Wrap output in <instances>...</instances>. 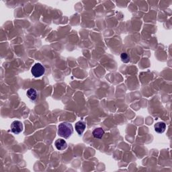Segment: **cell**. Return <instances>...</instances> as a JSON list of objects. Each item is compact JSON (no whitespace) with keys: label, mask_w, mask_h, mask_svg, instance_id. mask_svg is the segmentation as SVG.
<instances>
[{"label":"cell","mask_w":172,"mask_h":172,"mask_svg":"<svg viewBox=\"0 0 172 172\" xmlns=\"http://www.w3.org/2000/svg\"><path fill=\"white\" fill-rule=\"evenodd\" d=\"M155 131L157 133H163L166 129V124L163 122H159L155 124Z\"/></svg>","instance_id":"obj_6"},{"label":"cell","mask_w":172,"mask_h":172,"mask_svg":"<svg viewBox=\"0 0 172 172\" xmlns=\"http://www.w3.org/2000/svg\"><path fill=\"white\" fill-rule=\"evenodd\" d=\"M86 124H85V123L83 121L78 122V123L75 124V126L77 133H78L79 135H81V134H83V131H85V129H86Z\"/></svg>","instance_id":"obj_5"},{"label":"cell","mask_w":172,"mask_h":172,"mask_svg":"<svg viewBox=\"0 0 172 172\" xmlns=\"http://www.w3.org/2000/svg\"><path fill=\"white\" fill-rule=\"evenodd\" d=\"M26 95H27L28 98L30 99L31 100H35L37 97V92L36 89H34V88L29 89L27 91Z\"/></svg>","instance_id":"obj_8"},{"label":"cell","mask_w":172,"mask_h":172,"mask_svg":"<svg viewBox=\"0 0 172 172\" xmlns=\"http://www.w3.org/2000/svg\"><path fill=\"white\" fill-rule=\"evenodd\" d=\"M92 134H93L94 138L100 139L102 138L103 136H104V131L103 130L102 128H97L95 129V130H94Z\"/></svg>","instance_id":"obj_7"},{"label":"cell","mask_w":172,"mask_h":172,"mask_svg":"<svg viewBox=\"0 0 172 172\" xmlns=\"http://www.w3.org/2000/svg\"><path fill=\"white\" fill-rule=\"evenodd\" d=\"M31 72L34 78H40L45 73V68L41 63H36L31 69Z\"/></svg>","instance_id":"obj_2"},{"label":"cell","mask_w":172,"mask_h":172,"mask_svg":"<svg viewBox=\"0 0 172 172\" xmlns=\"http://www.w3.org/2000/svg\"><path fill=\"white\" fill-rule=\"evenodd\" d=\"M73 133L72 124L67 122L61 123L58 126V134L65 139H68Z\"/></svg>","instance_id":"obj_1"},{"label":"cell","mask_w":172,"mask_h":172,"mask_svg":"<svg viewBox=\"0 0 172 172\" xmlns=\"http://www.w3.org/2000/svg\"><path fill=\"white\" fill-rule=\"evenodd\" d=\"M120 59L124 63H127L130 61V56L126 53V52H123L120 55Z\"/></svg>","instance_id":"obj_9"},{"label":"cell","mask_w":172,"mask_h":172,"mask_svg":"<svg viewBox=\"0 0 172 172\" xmlns=\"http://www.w3.org/2000/svg\"><path fill=\"white\" fill-rule=\"evenodd\" d=\"M55 145L57 149L59 151L65 150V149H67V142H66L65 140H63L62 139H57L55 142Z\"/></svg>","instance_id":"obj_4"},{"label":"cell","mask_w":172,"mask_h":172,"mask_svg":"<svg viewBox=\"0 0 172 172\" xmlns=\"http://www.w3.org/2000/svg\"><path fill=\"white\" fill-rule=\"evenodd\" d=\"M23 130V124L19 120H15L11 124V131L16 134H20Z\"/></svg>","instance_id":"obj_3"}]
</instances>
